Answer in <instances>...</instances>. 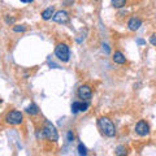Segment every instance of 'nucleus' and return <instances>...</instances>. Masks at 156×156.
Returning <instances> with one entry per match:
<instances>
[{
  "mask_svg": "<svg viewBox=\"0 0 156 156\" xmlns=\"http://www.w3.org/2000/svg\"><path fill=\"white\" fill-rule=\"evenodd\" d=\"M126 3H128V0H111V5L116 9L124 8L126 5Z\"/></svg>",
  "mask_w": 156,
  "mask_h": 156,
  "instance_id": "obj_12",
  "label": "nucleus"
},
{
  "mask_svg": "<svg viewBox=\"0 0 156 156\" xmlns=\"http://www.w3.org/2000/svg\"><path fill=\"white\" fill-rule=\"evenodd\" d=\"M78 155H81V156H86L87 155V148L82 143L78 144Z\"/></svg>",
  "mask_w": 156,
  "mask_h": 156,
  "instance_id": "obj_15",
  "label": "nucleus"
},
{
  "mask_svg": "<svg viewBox=\"0 0 156 156\" xmlns=\"http://www.w3.org/2000/svg\"><path fill=\"white\" fill-rule=\"evenodd\" d=\"M115 154L116 155H126L128 154V151H126V148L124 147V146H119V147H116Z\"/></svg>",
  "mask_w": 156,
  "mask_h": 156,
  "instance_id": "obj_16",
  "label": "nucleus"
},
{
  "mask_svg": "<svg viewBox=\"0 0 156 156\" xmlns=\"http://www.w3.org/2000/svg\"><path fill=\"white\" fill-rule=\"evenodd\" d=\"M55 14V8L53 7H48V8H46L44 11L42 12V18L44 20V21H48V20H51L52 18V16Z\"/></svg>",
  "mask_w": 156,
  "mask_h": 156,
  "instance_id": "obj_10",
  "label": "nucleus"
},
{
  "mask_svg": "<svg viewBox=\"0 0 156 156\" xmlns=\"http://www.w3.org/2000/svg\"><path fill=\"white\" fill-rule=\"evenodd\" d=\"M66 139H68V142H73L74 140V133H73V130H68Z\"/></svg>",
  "mask_w": 156,
  "mask_h": 156,
  "instance_id": "obj_19",
  "label": "nucleus"
},
{
  "mask_svg": "<svg viewBox=\"0 0 156 156\" xmlns=\"http://www.w3.org/2000/svg\"><path fill=\"white\" fill-rule=\"evenodd\" d=\"M26 25H14L13 26V31L14 33H23V31H26Z\"/></svg>",
  "mask_w": 156,
  "mask_h": 156,
  "instance_id": "obj_14",
  "label": "nucleus"
},
{
  "mask_svg": "<svg viewBox=\"0 0 156 156\" xmlns=\"http://www.w3.org/2000/svg\"><path fill=\"white\" fill-rule=\"evenodd\" d=\"M5 122L12 126L21 125L23 122V115L20 111H9L5 116Z\"/></svg>",
  "mask_w": 156,
  "mask_h": 156,
  "instance_id": "obj_4",
  "label": "nucleus"
},
{
  "mask_svg": "<svg viewBox=\"0 0 156 156\" xmlns=\"http://www.w3.org/2000/svg\"><path fill=\"white\" fill-rule=\"evenodd\" d=\"M98 126H99V129L101 130V133H103L105 136H108V138H113L116 135V126L115 124L112 122V120H109L108 117H99V120H98Z\"/></svg>",
  "mask_w": 156,
  "mask_h": 156,
  "instance_id": "obj_1",
  "label": "nucleus"
},
{
  "mask_svg": "<svg viewBox=\"0 0 156 156\" xmlns=\"http://www.w3.org/2000/svg\"><path fill=\"white\" fill-rule=\"evenodd\" d=\"M26 113L27 115H30V116H35V115H38L39 113V108H38V105L35 104V103H31V104H29L27 107H26Z\"/></svg>",
  "mask_w": 156,
  "mask_h": 156,
  "instance_id": "obj_11",
  "label": "nucleus"
},
{
  "mask_svg": "<svg viewBox=\"0 0 156 156\" xmlns=\"http://www.w3.org/2000/svg\"><path fill=\"white\" fill-rule=\"evenodd\" d=\"M89 107H90V101L89 100H82L81 101V112H86Z\"/></svg>",
  "mask_w": 156,
  "mask_h": 156,
  "instance_id": "obj_17",
  "label": "nucleus"
},
{
  "mask_svg": "<svg viewBox=\"0 0 156 156\" xmlns=\"http://www.w3.org/2000/svg\"><path fill=\"white\" fill-rule=\"evenodd\" d=\"M135 133L140 136H147L150 134V125L144 120H139L135 125Z\"/></svg>",
  "mask_w": 156,
  "mask_h": 156,
  "instance_id": "obj_6",
  "label": "nucleus"
},
{
  "mask_svg": "<svg viewBox=\"0 0 156 156\" xmlns=\"http://www.w3.org/2000/svg\"><path fill=\"white\" fill-rule=\"evenodd\" d=\"M4 21H5L7 25H14V22H16V18H14V17H9V16H5V17H4Z\"/></svg>",
  "mask_w": 156,
  "mask_h": 156,
  "instance_id": "obj_18",
  "label": "nucleus"
},
{
  "mask_svg": "<svg viewBox=\"0 0 156 156\" xmlns=\"http://www.w3.org/2000/svg\"><path fill=\"white\" fill-rule=\"evenodd\" d=\"M55 56L62 62H68L70 58V50L66 43H58L55 47Z\"/></svg>",
  "mask_w": 156,
  "mask_h": 156,
  "instance_id": "obj_2",
  "label": "nucleus"
},
{
  "mask_svg": "<svg viewBox=\"0 0 156 156\" xmlns=\"http://www.w3.org/2000/svg\"><path fill=\"white\" fill-rule=\"evenodd\" d=\"M42 129L46 134V139L51 140V142H57L58 140L57 129L55 128V125H52V122H50V121H44V125H43Z\"/></svg>",
  "mask_w": 156,
  "mask_h": 156,
  "instance_id": "obj_3",
  "label": "nucleus"
},
{
  "mask_svg": "<svg viewBox=\"0 0 156 156\" xmlns=\"http://www.w3.org/2000/svg\"><path fill=\"white\" fill-rule=\"evenodd\" d=\"M142 23H143V21L139 17H131L128 21V27L131 31H136L140 26H142Z\"/></svg>",
  "mask_w": 156,
  "mask_h": 156,
  "instance_id": "obj_8",
  "label": "nucleus"
},
{
  "mask_svg": "<svg viewBox=\"0 0 156 156\" xmlns=\"http://www.w3.org/2000/svg\"><path fill=\"white\" fill-rule=\"evenodd\" d=\"M52 21L56 23H66L69 21V13L66 11H57L52 16Z\"/></svg>",
  "mask_w": 156,
  "mask_h": 156,
  "instance_id": "obj_7",
  "label": "nucleus"
},
{
  "mask_svg": "<svg viewBox=\"0 0 156 156\" xmlns=\"http://www.w3.org/2000/svg\"><path fill=\"white\" fill-rule=\"evenodd\" d=\"M136 43L140 46H143V44H146V41H143V39H136Z\"/></svg>",
  "mask_w": 156,
  "mask_h": 156,
  "instance_id": "obj_22",
  "label": "nucleus"
},
{
  "mask_svg": "<svg viewBox=\"0 0 156 156\" xmlns=\"http://www.w3.org/2000/svg\"><path fill=\"white\" fill-rule=\"evenodd\" d=\"M2 101H3V100H2V99H0V103H2Z\"/></svg>",
  "mask_w": 156,
  "mask_h": 156,
  "instance_id": "obj_24",
  "label": "nucleus"
},
{
  "mask_svg": "<svg viewBox=\"0 0 156 156\" xmlns=\"http://www.w3.org/2000/svg\"><path fill=\"white\" fill-rule=\"evenodd\" d=\"M77 95L82 100H90L92 96V89L89 85H81L77 90Z\"/></svg>",
  "mask_w": 156,
  "mask_h": 156,
  "instance_id": "obj_5",
  "label": "nucleus"
},
{
  "mask_svg": "<svg viewBox=\"0 0 156 156\" xmlns=\"http://www.w3.org/2000/svg\"><path fill=\"white\" fill-rule=\"evenodd\" d=\"M20 2H22V3H33L34 0H20Z\"/></svg>",
  "mask_w": 156,
  "mask_h": 156,
  "instance_id": "obj_23",
  "label": "nucleus"
},
{
  "mask_svg": "<svg viewBox=\"0 0 156 156\" xmlns=\"http://www.w3.org/2000/svg\"><path fill=\"white\" fill-rule=\"evenodd\" d=\"M150 43L152 44L154 47H156V34H152V35L150 37Z\"/></svg>",
  "mask_w": 156,
  "mask_h": 156,
  "instance_id": "obj_20",
  "label": "nucleus"
},
{
  "mask_svg": "<svg viewBox=\"0 0 156 156\" xmlns=\"http://www.w3.org/2000/svg\"><path fill=\"white\" fill-rule=\"evenodd\" d=\"M70 111L72 113H78V112H81V101H73L72 103V107H70Z\"/></svg>",
  "mask_w": 156,
  "mask_h": 156,
  "instance_id": "obj_13",
  "label": "nucleus"
},
{
  "mask_svg": "<svg viewBox=\"0 0 156 156\" xmlns=\"http://www.w3.org/2000/svg\"><path fill=\"white\" fill-rule=\"evenodd\" d=\"M112 60H113L115 64H119V65H124L126 62V57L125 55L121 51H115L113 56H112Z\"/></svg>",
  "mask_w": 156,
  "mask_h": 156,
  "instance_id": "obj_9",
  "label": "nucleus"
},
{
  "mask_svg": "<svg viewBox=\"0 0 156 156\" xmlns=\"http://www.w3.org/2000/svg\"><path fill=\"white\" fill-rule=\"evenodd\" d=\"M101 47H103V51H104L105 53H109V52H111V48H109V46L107 44V43H103V44H101Z\"/></svg>",
  "mask_w": 156,
  "mask_h": 156,
  "instance_id": "obj_21",
  "label": "nucleus"
}]
</instances>
